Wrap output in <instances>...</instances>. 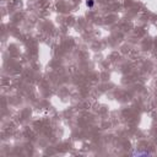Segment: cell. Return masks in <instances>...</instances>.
Returning <instances> with one entry per match:
<instances>
[{"label":"cell","mask_w":157,"mask_h":157,"mask_svg":"<svg viewBox=\"0 0 157 157\" xmlns=\"http://www.w3.org/2000/svg\"><path fill=\"white\" fill-rule=\"evenodd\" d=\"M86 5H87L88 7H92V6L94 5V2H93V0H87V1H86Z\"/></svg>","instance_id":"6da1fadb"}]
</instances>
